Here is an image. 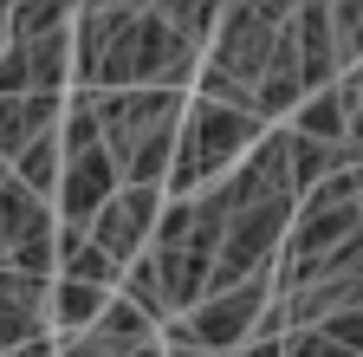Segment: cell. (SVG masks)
Returning <instances> with one entry per match:
<instances>
[{
    "mask_svg": "<svg viewBox=\"0 0 363 357\" xmlns=\"http://www.w3.org/2000/svg\"><path fill=\"white\" fill-rule=\"evenodd\" d=\"M201 53L169 33L162 7H78L72 13V92H182Z\"/></svg>",
    "mask_w": 363,
    "mask_h": 357,
    "instance_id": "6da1fadb",
    "label": "cell"
},
{
    "mask_svg": "<svg viewBox=\"0 0 363 357\" xmlns=\"http://www.w3.org/2000/svg\"><path fill=\"white\" fill-rule=\"evenodd\" d=\"M91 123H98V143L117 169L123 189H162L169 163H175V137H182V92H78Z\"/></svg>",
    "mask_w": 363,
    "mask_h": 357,
    "instance_id": "7a4b0ae2",
    "label": "cell"
},
{
    "mask_svg": "<svg viewBox=\"0 0 363 357\" xmlns=\"http://www.w3.org/2000/svg\"><path fill=\"white\" fill-rule=\"evenodd\" d=\"M286 20H292V7H220L189 98L227 104V111H253V84H259V72L272 59V39H279Z\"/></svg>",
    "mask_w": 363,
    "mask_h": 357,
    "instance_id": "3957f363",
    "label": "cell"
},
{
    "mask_svg": "<svg viewBox=\"0 0 363 357\" xmlns=\"http://www.w3.org/2000/svg\"><path fill=\"white\" fill-rule=\"evenodd\" d=\"M266 130H272V123H259L253 111H227V104H201V98H189L162 195H175V202H182V195H201L208 182H220V175L266 137Z\"/></svg>",
    "mask_w": 363,
    "mask_h": 357,
    "instance_id": "277c9868",
    "label": "cell"
},
{
    "mask_svg": "<svg viewBox=\"0 0 363 357\" xmlns=\"http://www.w3.org/2000/svg\"><path fill=\"white\" fill-rule=\"evenodd\" d=\"M117 169L98 143V123H91L84 98L72 92L65 98V117H59V195H52V214H59V228H91V214H98L111 195H117Z\"/></svg>",
    "mask_w": 363,
    "mask_h": 357,
    "instance_id": "5b68a950",
    "label": "cell"
},
{
    "mask_svg": "<svg viewBox=\"0 0 363 357\" xmlns=\"http://www.w3.org/2000/svg\"><path fill=\"white\" fill-rule=\"evenodd\" d=\"M272 299V273L259 280H240L227 292H208L201 305H189L182 319L162 325V351H201V357H234L247 338H253V319L259 305Z\"/></svg>",
    "mask_w": 363,
    "mask_h": 357,
    "instance_id": "8992f818",
    "label": "cell"
},
{
    "mask_svg": "<svg viewBox=\"0 0 363 357\" xmlns=\"http://www.w3.org/2000/svg\"><path fill=\"white\" fill-rule=\"evenodd\" d=\"M162 189H117L98 214H91V228H84V241L98 247L111 266H130V260H143L150 253V241H156V214H162Z\"/></svg>",
    "mask_w": 363,
    "mask_h": 357,
    "instance_id": "52a82bcc",
    "label": "cell"
},
{
    "mask_svg": "<svg viewBox=\"0 0 363 357\" xmlns=\"http://www.w3.org/2000/svg\"><path fill=\"white\" fill-rule=\"evenodd\" d=\"M45 292H52V280H20L0 266V357L33 344V338H52V325H45Z\"/></svg>",
    "mask_w": 363,
    "mask_h": 357,
    "instance_id": "ba28073f",
    "label": "cell"
},
{
    "mask_svg": "<svg viewBox=\"0 0 363 357\" xmlns=\"http://www.w3.org/2000/svg\"><path fill=\"white\" fill-rule=\"evenodd\" d=\"M65 117V98H0V163L13 169V156L39 137H52Z\"/></svg>",
    "mask_w": 363,
    "mask_h": 357,
    "instance_id": "9c48e42d",
    "label": "cell"
},
{
    "mask_svg": "<svg viewBox=\"0 0 363 357\" xmlns=\"http://www.w3.org/2000/svg\"><path fill=\"white\" fill-rule=\"evenodd\" d=\"M292 33H298L305 98H311V92H325V84H337L344 65H337V46H331V20H325V7H292Z\"/></svg>",
    "mask_w": 363,
    "mask_h": 357,
    "instance_id": "30bf717a",
    "label": "cell"
},
{
    "mask_svg": "<svg viewBox=\"0 0 363 357\" xmlns=\"http://www.w3.org/2000/svg\"><path fill=\"white\" fill-rule=\"evenodd\" d=\"M357 92H363V84L344 72L337 84L311 92V98H305V104H298V111H292L279 130H292V137H318V143H337V137H344V117H350V98H357Z\"/></svg>",
    "mask_w": 363,
    "mask_h": 357,
    "instance_id": "8fae6325",
    "label": "cell"
},
{
    "mask_svg": "<svg viewBox=\"0 0 363 357\" xmlns=\"http://www.w3.org/2000/svg\"><path fill=\"white\" fill-rule=\"evenodd\" d=\"M111 292H91V286H72V280H52V292H45V325H52L59 338L72 331H91L98 325V312H104Z\"/></svg>",
    "mask_w": 363,
    "mask_h": 357,
    "instance_id": "7c38bea8",
    "label": "cell"
},
{
    "mask_svg": "<svg viewBox=\"0 0 363 357\" xmlns=\"http://www.w3.org/2000/svg\"><path fill=\"white\" fill-rule=\"evenodd\" d=\"M91 331H98L111 351H123V357H130V351H143V344H156V325H150L130 299H117V292L104 299V312H98V325H91Z\"/></svg>",
    "mask_w": 363,
    "mask_h": 357,
    "instance_id": "4fadbf2b",
    "label": "cell"
},
{
    "mask_svg": "<svg viewBox=\"0 0 363 357\" xmlns=\"http://www.w3.org/2000/svg\"><path fill=\"white\" fill-rule=\"evenodd\" d=\"M286 163H292V195H311L318 182H331V175L344 169V163H337V143L292 137V130H286Z\"/></svg>",
    "mask_w": 363,
    "mask_h": 357,
    "instance_id": "5bb4252c",
    "label": "cell"
},
{
    "mask_svg": "<svg viewBox=\"0 0 363 357\" xmlns=\"http://www.w3.org/2000/svg\"><path fill=\"white\" fill-rule=\"evenodd\" d=\"M331 20V46H337V65L357 72L363 65V7H325Z\"/></svg>",
    "mask_w": 363,
    "mask_h": 357,
    "instance_id": "9a60e30c",
    "label": "cell"
},
{
    "mask_svg": "<svg viewBox=\"0 0 363 357\" xmlns=\"http://www.w3.org/2000/svg\"><path fill=\"white\" fill-rule=\"evenodd\" d=\"M162 20H169V33L182 39V46L208 53V39H214V20H220V7H162Z\"/></svg>",
    "mask_w": 363,
    "mask_h": 357,
    "instance_id": "2e32d148",
    "label": "cell"
},
{
    "mask_svg": "<svg viewBox=\"0 0 363 357\" xmlns=\"http://www.w3.org/2000/svg\"><path fill=\"white\" fill-rule=\"evenodd\" d=\"M72 7H7V39H33V33H52L65 26Z\"/></svg>",
    "mask_w": 363,
    "mask_h": 357,
    "instance_id": "e0dca14e",
    "label": "cell"
},
{
    "mask_svg": "<svg viewBox=\"0 0 363 357\" xmlns=\"http://www.w3.org/2000/svg\"><path fill=\"white\" fill-rule=\"evenodd\" d=\"M279 357H357V351L331 344L325 331H286V338H279Z\"/></svg>",
    "mask_w": 363,
    "mask_h": 357,
    "instance_id": "ac0fdd59",
    "label": "cell"
},
{
    "mask_svg": "<svg viewBox=\"0 0 363 357\" xmlns=\"http://www.w3.org/2000/svg\"><path fill=\"white\" fill-rule=\"evenodd\" d=\"M7 357H52V338H33V344H20V351H7Z\"/></svg>",
    "mask_w": 363,
    "mask_h": 357,
    "instance_id": "d6986e66",
    "label": "cell"
},
{
    "mask_svg": "<svg viewBox=\"0 0 363 357\" xmlns=\"http://www.w3.org/2000/svg\"><path fill=\"white\" fill-rule=\"evenodd\" d=\"M130 357H169V351H162V338H156V344H143V351H130Z\"/></svg>",
    "mask_w": 363,
    "mask_h": 357,
    "instance_id": "ffe728a7",
    "label": "cell"
},
{
    "mask_svg": "<svg viewBox=\"0 0 363 357\" xmlns=\"http://www.w3.org/2000/svg\"><path fill=\"white\" fill-rule=\"evenodd\" d=\"M0 46H7V7H0Z\"/></svg>",
    "mask_w": 363,
    "mask_h": 357,
    "instance_id": "44dd1931",
    "label": "cell"
},
{
    "mask_svg": "<svg viewBox=\"0 0 363 357\" xmlns=\"http://www.w3.org/2000/svg\"><path fill=\"white\" fill-rule=\"evenodd\" d=\"M169 357H201V351H169Z\"/></svg>",
    "mask_w": 363,
    "mask_h": 357,
    "instance_id": "7402d4cb",
    "label": "cell"
},
{
    "mask_svg": "<svg viewBox=\"0 0 363 357\" xmlns=\"http://www.w3.org/2000/svg\"><path fill=\"white\" fill-rule=\"evenodd\" d=\"M357 78H363V65H357Z\"/></svg>",
    "mask_w": 363,
    "mask_h": 357,
    "instance_id": "603a6c76",
    "label": "cell"
}]
</instances>
